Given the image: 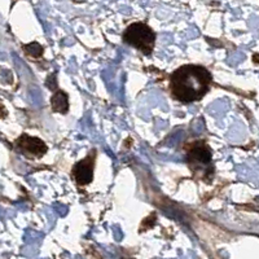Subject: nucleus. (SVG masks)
<instances>
[{"label":"nucleus","instance_id":"obj_1","mask_svg":"<svg viewBox=\"0 0 259 259\" xmlns=\"http://www.w3.org/2000/svg\"><path fill=\"white\" fill-rule=\"evenodd\" d=\"M171 92L177 100L192 103L201 100L207 94L211 83V74L197 65H184L171 75Z\"/></svg>","mask_w":259,"mask_h":259},{"label":"nucleus","instance_id":"obj_2","mask_svg":"<svg viewBox=\"0 0 259 259\" xmlns=\"http://www.w3.org/2000/svg\"><path fill=\"white\" fill-rule=\"evenodd\" d=\"M123 40L127 45L142 51L144 55H150L153 52L154 43H156V34L148 25L143 22H135L126 29Z\"/></svg>","mask_w":259,"mask_h":259},{"label":"nucleus","instance_id":"obj_3","mask_svg":"<svg viewBox=\"0 0 259 259\" xmlns=\"http://www.w3.org/2000/svg\"><path fill=\"white\" fill-rule=\"evenodd\" d=\"M188 163L192 170L206 168L211 165V152L203 142L194 143L188 149Z\"/></svg>","mask_w":259,"mask_h":259},{"label":"nucleus","instance_id":"obj_4","mask_svg":"<svg viewBox=\"0 0 259 259\" xmlns=\"http://www.w3.org/2000/svg\"><path fill=\"white\" fill-rule=\"evenodd\" d=\"M95 156H96V150H92L89 156L85 157L84 159L79 161L77 165L73 167V174L75 182L79 186H85L89 183L92 182L94 178V166H95Z\"/></svg>","mask_w":259,"mask_h":259},{"label":"nucleus","instance_id":"obj_5","mask_svg":"<svg viewBox=\"0 0 259 259\" xmlns=\"http://www.w3.org/2000/svg\"><path fill=\"white\" fill-rule=\"evenodd\" d=\"M16 147L20 152L30 157H41L47 152L45 142L29 135H22L21 138H18L16 142Z\"/></svg>","mask_w":259,"mask_h":259},{"label":"nucleus","instance_id":"obj_6","mask_svg":"<svg viewBox=\"0 0 259 259\" xmlns=\"http://www.w3.org/2000/svg\"><path fill=\"white\" fill-rule=\"evenodd\" d=\"M51 105H52L53 112L66 113L69 109L68 95L62 91H57L51 99Z\"/></svg>","mask_w":259,"mask_h":259},{"label":"nucleus","instance_id":"obj_7","mask_svg":"<svg viewBox=\"0 0 259 259\" xmlns=\"http://www.w3.org/2000/svg\"><path fill=\"white\" fill-rule=\"evenodd\" d=\"M24 50L27 55L32 57H39L43 55V48L40 47L39 43H30V45L24 46Z\"/></svg>","mask_w":259,"mask_h":259}]
</instances>
